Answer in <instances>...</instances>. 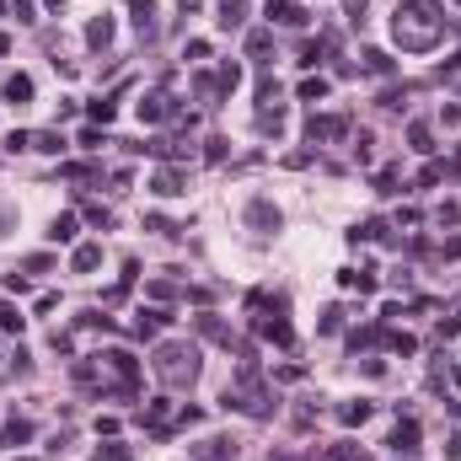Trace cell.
I'll return each instance as SVG.
<instances>
[{"label":"cell","instance_id":"f546056e","mask_svg":"<svg viewBox=\"0 0 461 461\" xmlns=\"http://www.w3.org/2000/svg\"><path fill=\"white\" fill-rule=\"evenodd\" d=\"M204 54H209V43H204V38H193V43H188V49H182V60H193V64H199Z\"/></svg>","mask_w":461,"mask_h":461},{"label":"cell","instance_id":"1f68e13d","mask_svg":"<svg viewBox=\"0 0 461 461\" xmlns=\"http://www.w3.org/2000/svg\"><path fill=\"white\" fill-rule=\"evenodd\" d=\"M49 268H54V258H49V252H38V258H27V274H49Z\"/></svg>","mask_w":461,"mask_h":461},{"label":"cell","instance_id":"4316f807","mask_svg":"<svg viewBox=\"0 0 461 461\" xmlns=\"http://www.w3.org/2000/svg\"><path fill=\"white\" fill-rule=\"evenodd\" d=\"M145 290H150V301H172V295H177V284H172V279H150Z\"/></svg>","mask_w":461,"mask_h":461},{"label":"cell","instance_id":"6da1fadb","mask_svg":"<svg viewBox=\"0 0 461 461\" xmlns=\"http://www.w3.org/2000/svg\"><path fill=\"white\" fill-rule=\"evenodd\" d=\"M440 33H445V17L435 11V0H408V6H397V17H392V38H397L408 54L435 49Z\"/></svg>","mask_w":461,"mask_h":461},{"label":"cell","instance_id":"9c48e42d","mask_svg":"<svg viewBox=\"0 0 461 461\" xmlns=\"http://www.w3.org/2000/svg\"><path fill=\"white\" fill-rule=\"evenodd\" d=\"M166 113H172V102L161 97V92H150V97H140V119H145V123H161V119H166Z\"/></svg>","mask_w":461,"mask_h":461},{"label":"cell","instance_id":"30bf717a","mask_svg":"<svg viewBox=\"0 0 461 461\" xmlns=\"http://www.w3.org/2000/svg\"><path fill=\"white\" fill-rule=\"evenodd\" d=\"M134 27L140 38H156V0H134Z\"/></svg>","mask_w":461,"mask_h":461},{"label":"cell","instance_id":"836d02e7","mask_svg":"<svg viewBox=\"0 0 461 461\" xmlns=\"http://www.w3.org/2000/svg\"><path fill=\"white\" fill-rule=\"evenodd\" d=\"M86 220H92V225H107V220H113V215H107L102 204H86Z\"/></svg>","mask_w":461,"mask_h":461},{"label":"cell","instance_id":"d590c367","mask_svg":"<svg viewBox=\"0 0 461 461\" xmlns=\"http://www.w3.org/2000/svg\"><path fill=\"white\" fill-rule=\"evenodd\" d=\"M445 456H451V461H461V435H451V445H445Z\"/></svg>","mask_w":461,"mask_h":461},{"label":"cell","instance_id":"74e56055","mask_svg":"<svg viewBox=\"0 0 461 461\" xmlns=\"http://www.w3.org/2000/svg\"><path fill=\"white\" fill-rule=\"evenodd\" d=\"M0 54H11V33H0Z\"/></svg>","mask_w":461,"mask_h":461},{"label":"cell","instance_id":"3957f363","mask_svg":"<svg viewBox=\"0 0 461 461\" xmlns=\"http://www.w3.org/2000/svg\"><path fill=\"white\" fill-rule=\"evenodd\" d=\"M247 225H252V231H258V236H268V231H279V209H274V199H252L247 204Z\"/></svg>","mask_w":461,"mask_h":461},{"label":"cell","instance_id":"52a82bcc","mask_svg":"<svg viewBox=\"0 0 461 461\" xmlns=\"http://www.w3.org/2000/svg\"><path fill=\"white\" fill-rule=\"evenodd\" d=\"M193 461H236V445L231 440H204L199 451H193Z\"/></svg>","mask_w":461,"mask_h":461},{"label":"cell","instance_id":"44dd1931","mask_svg":"<svg viewBox=\"0 0 461 461\" xmlns=\"http://www.w3.org/2000/svg\"><path fill=\"white\" fill-rule=\"evenodd\" d=\"M27 435H33V424H27V419H11L6 429H0V445H21Z\"/></svg>","mask_w":461,"mask_h":461},{"label":"cell","instance_id":"e575fe53","mask_svg":"<svg viewBox=\"0 0 461 461\" xmlns=\"http://www.w3.org/2000/svg\"><path fill=\"white\" fill-rule=\"evenodd\" d=\"M338 461H370V456H365V451H354V445H343V451H338Z\"/></svg>","mask_w":461,"mask_h":461},{"label":"cell","instance_id":"603a6c76","mask_svg":"<svg viewBox=\"0 0 461 461\" xmlns=\"http://www.w3.org/2000/svg\"><path fill=\"white\" fill-rule=\"evenodd\" d=\"M49 241H76V215H60L49 225Z\"/></svg>","mask_w":461,"mask_h":461},{"label":"cell","instance_id":"277c9868","mask_svg":"<svg viewBox=\"0 0 461 461\" xmlns=\"http://www.w3.org/2000/svg\"><path fill=\"white\" fill-rule=\"evenodd\" d=\"M268 21H279V27H306V6H295V0H268V11H263Z\"/></svg>","mask_w":461,"mask_h":461},{"label":"cell","instance_id":"e0dca14e","mask_svg":"<svg viewBox=\"0 0 461 461\" xmlns=\"http://www.w3.org/2000/svg\"><path fill=\"white\" fill-rule=\"evenodd\" d=\"M258 129L279 140V134H284V107H263V113H258Z\"/></svg>","mask_w":461,"mask_h":461},{"label":"cell","instance_id":"8fae6325","mask_svg":"<svg viewBox=\"0 0 461 461\" xmlns=\"http://www.w3.org/2000/svg\"><path fill=\"white\" fill-rule=\"evenodd\" d=\"M70 263H76V274H92V268L102 263V247H97V241H80V247H76V258H70Z\"/></svg>","mask_w":461,"mask_h":461},{"label":"cell","instance_id":"cb8c5ba5","mask_svg":"<svg viewBox=\"0 0 461 461\" xmlns=\"http://www.w3.org/2000/svg\"><path fill=\"white\" fill-rule=\"evenodd\" d=\"M129 456H134V451H129V445H119V440H107L102 451H92V461H129Z\"/></svg>","mask_w":461,"mask_h":461},{"label":"cell","instance_id":"8992f818","mask_svg":"<svg viewBox=\"0 0 461 461\" xmlns=\"http://www.w3.org/2000/svg\"><path fill=\"white\" fill-rule=\"evenodd\" d=\"M343 134H349V119L343 113H327V119L311 113V140H343Z\"/></svg>","mask_w":461,"mask_h":461},{"label":"cell","instance_id":"f1b7e54d","mask_svg":"<svg viewBox=\"0 0 461 461\" xmlns=\"http://www.w3.org/2000/svg\"><path fill=\"white\" fill-rule=\"evenodd\" d=\"M220 86L231 92V86H241V64H220Z\"/></svg>","mask_w":461,"mask_h":461},{"label":"cell","instance_id":"ac0fdd59","mask_svg":"<svg viewBox=\"0 0 461 461\" xmlns=\"http://www.w3.org/2000/svg\"><path fill=\"white\" fill-rule=\"evenodd\" d=\"M33 145H38L43 156H64V134H60V129H43V134H33Z\"/></svg>","mask_w":461,"mask_h":461},{"label":"cell","instance_id":"7402d4cb","mask_svg":"<svg viewBox=\"0 0 461 461\" xmlns=\"http://www.w3.org/2000/svg\"><path fill=\"white\" fill-rule=\"evenodd\" d=\"M360 60H365V70H370V76H392V60H386L381 49H365Z\"/></svg>","mask_w":461,"mask_h":461},{"label":"cell","instance_id":"7a4b0ae2","mask_svg":"<svg viewBox=\"0 0 461 461\" xmlns=\"http://www.w3.org/2000/svg\"><path fill=\"white\" fill-rule=\"evenodd\" d=\"M150 370H156L166 386H188L193 376H199V349H193V343H161L156 360H150Z\"/></svg>","mask_w":461,"mask_h":461},{"label":"cell","instance_id":"83f0119b","mask_svg":"<svg viewBox=\"0 0 461 461\" xmlns=\"http://www.w3.org/2000/svg\"><path fill=\"white\" fill-rule=\"evenodd\" d=\"M0 327H6V333H21V311H11L6 301H0Z\"/></svg>","mask_w":461,"mask_h":461},{"label":"cell","instance_id":"d6a6232c","mask_svg":"<svg viewBox=\"0 0 461 461\" xmlns=\"http://www.w3.org/2000/svg\"><path fill=\"white\" fill-rule=\"evenodd\" d=\"M92 119H97V123H113V102H92Z\"/></svg>","mask_w":461,"mask_h":461},{"label":"cell","instance_id":"5bb4252c","mask_svg":"<svg viewBox=\"0 0 461 461\" xmlns=\"http://www.w3.org/2000/svg\"><path fill=\"white\" fill-rule=\"evenodd\" d=\"M408 145L429 156V150H435V129H429V123H408Z\"/></svg>","mask_w":461,"mask_h":461},{"label":"cell","instance_id":"7c38bea8","mask_svg":"<svg viewBox=\"0 0 461 461\" xmlns=\"http://www.w3.org/2000/svg\"><path fill=\"white\" fill-rule=\"evenodd\" d=\"M6 102H11V107L33 102V76H11V80H6Z\"/></svg>","mask_w":461,"mask_h":461},{"label":"cell","instance_id":"d6986e66","mask_svg":"<svg viewBox=\"0 0 461 461\" xmlns=\"http://www.w3.org/2000/svg\"><path fill=\"white\" fill-rule=\"evenodd\" d=\"M247 21V0H220V27H241Z\"/></svg>","mask_w":461,"mask_h":461},{"label":"cell","instance_id":"5b68a950","mask_svg":"<svg viewBox=\"0 0 461 461\" xmlns=\"http://www.w3.org/2000/svg\"><path fill=\"white\" fill-rule=\"evenodd\" d=\"M150 193H156V199H177V193H188V188H182V172H177V166H161L156 177H150Z\"/></svg>","mask_w":461,"mask_h":461},{"label":"cell","instance_id":"484cf974","mask_svg":"<svg viewBox=\"0 0 461 461\" xmlns=\"http://www.w3.org/2000/svg\"><path fill=\"white\" fill-rule=\"evenodd\" d=\"M301 97H306V102L327 97V80H322V76H306V80H301Z\"/></svg>","mask_w":461,"mask_h":461},{"label":"cell","instance_id":"9a60e30c","mask_svg":"<svg viewBox=\"0 0 461 461\" xmlns=\"http://www.w3.org/2000/svg\"><path fill=\"white\" fill-rule=\"evenodd\" d=\"M392 445H397L402 456H408V451L419 445V424H413V419H408V424H397V429H392Z\"/></svg>","mask_w":461,"mask_h":461},{"label":"cell","instance_id":"4dcf8cb0","mask_svg":"<svg viewBox=\"0 0 461 461\" xmlns=\"http://www.w3.org/2000/svg\"><path fill=\"white\" fill-rule=\"evenodd\" d=\"M338 327H343V311H338V306H333V311H322V333H338Z\"/></svg>","mask_w":461,"mask_h":461},{"label":"cell","instance_id":"ba28073f","mask_svg":"<svg viewBox=\"0 0 461 461\" xmlns=\"http://www.w3.org/2000/svg\"><path fill=\"white\" fill-rule=\"evenodd\" d=\"M193 327H199V338H209V343H231L225 322H220V317H209V311H204V317H193Z\"/></svg>","mask_w":461,"mask_h":461},{"label":"cell","instance_id":"d4e9b609","mask_svg":"<svg viewBox=\"0 0 461 461\" xmlns=\"http://www.w3.org/2000/svg\"><path fill=\"white\" fill-rule=\"evenodd\" d=\"M338 419H343V424H365V419H370V402H343Z\"/></svg>","mask_w":461,"mask_h":461},{"label":"cell","instance_id":"ffe728a7","mask_svg":"<svg viewBox=\"0 0 461 461\" xmlns=\"http://www.w3.org/2000/svg\"><path fill=\"white\" fill-rule=\"evenodd\" d=\"M166 419H172V402L166 397H156L150 408H145V424H150V429H166Z\"/></svg>","mask_w":461,"mask_h":461},{"label":"cell","instance_id":"2e32d148","mask_svg":"<svg viewBox=\"0 0 461 461\" xmlns=\"http://www.w3.org/2000/svg\"><path fill=\"white\" fill-rule=\"evenodd\" d=\"M86 43H92V49H107V43H113V21L97 17L92 27H86Z\"/></svg>","mask_w":461,"mask_h":461},{"label":"cell","instance_id":"8d00e7d4","mask_svg":"<svg viewBox=\"0 0 461 461\" xmlns=\"http://www.w3.org/2000/svg\"><path fill=\"white\" fill-rule=\"evenodd\" d=\"M343 6H349V17H360V11H365V0H343Z\"/></svg>","mask_w":461,"mask_h":461},{"label":"cell","instance_id":"4fadbf2b","mask_svg":"<svg viewBox=\"0 0 461 461\" xmlns=\"http://www.w3.org/2000/svg\"><path fill=\"white\" fill-rule=\"evenodd\" d=\"M166 322H172V317H166V311L156 306V311H140V322H134V333H140V338H156V333L166 327Z\"/></svg>","mask_w":461,"mask_h":461}]
</instances>
